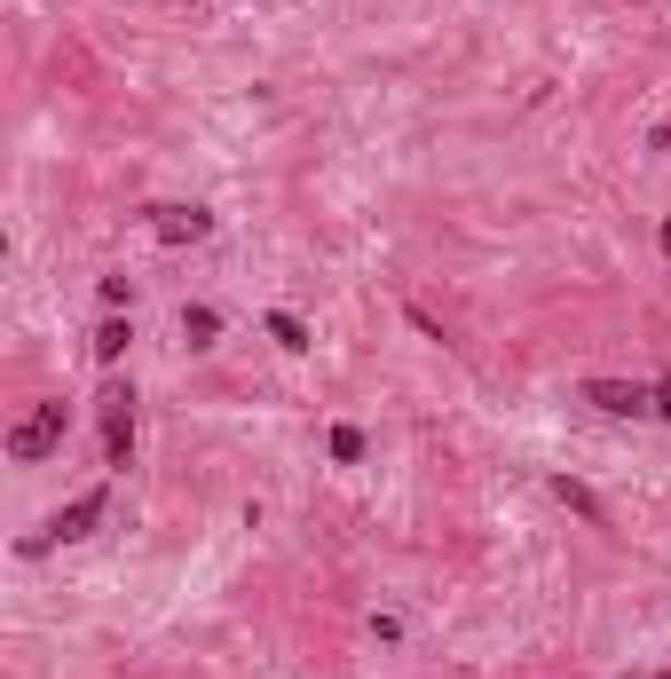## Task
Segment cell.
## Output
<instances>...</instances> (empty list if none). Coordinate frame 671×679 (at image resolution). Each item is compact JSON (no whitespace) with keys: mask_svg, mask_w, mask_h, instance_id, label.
Segmentation results:
<instances>
[{"mask_svg":"<svg viewBox=\"0 0 671 679\" xmlns=\"http://www.w3.org/2000/svg\"><path fill=\"white\" fill-rule=\"evenodd\" d=\"M56 443H63V403H40L32 419L9 427V458H16V466H40Z\"/></svg>","mask_w":671,"mask_h":679,"instance_id":"6da1fadb","label":"cell"},{"mask_svg":"<svg viewBox=\"0 0 671 679\" xmlns=\"http://www.w3.org/2000/svg\"><path fill=\"white\" fill-rule=\"evenodd\" d=\"M104 505H111V490H80L72 505H56V522H48V537L40 546H80V537L104 522Z\"/></svg>","mask_w":671,"mask_h":679,"instance_id":"7a4b0ae2","label":"cell"},{"mask_svg":"<svg viewBox=\"0 0 671 679\" xmlns=\"http://www.w3.org/2000/svg\"><path fill=\"white\" fill-rule=\"evenodd\" d=\"M104 458H111L119 474L134 466V395H127V388L104 395Z\"/></svg>","mask_w":671,"mask_h":679,"instance_id":"3957f363","label":"cell"},{"mask_svg":"<svg viewBox=\"0 0 671 679\" xmlns=\"http://www.w3.org/2000/svg\"><path fill=\"white\" fill-rule=\"evenodd\" d=\"M585 403L609 419H648L656 412V388H624V380H585Z\"/></svg>","mask_w":671,"mask_h":679,"instance_id":"277c9868","label":"cell"},{"mask_svg":"<svg viewBox=\"0 0 671 679\" xmlns=\"http://www.w3.org/2000/svg\"><path fill=\"white\" fill-rule=\"evenodd\" d=\"M151 229H158V246H197V237L214 229V214H197V206H151Z\"/></svg>","mask_w":671,"mask_h":679,"instance_id":"5b68a950","label":"cell"},{"mask_svg":"<svg viewBox=\"0 0 671 679\" xmlns=\"http://www.w3.org/2000/svg\"><path fill=\"white\" fill-rule=\"evenodd\" d=\"M268 340H277L285 356H309V348H316V340H309V324H300L292 309H268Z\"/></svg>","mask_w":671,"mask_h":679,"instance_id":"8992f818","label":"cell"},{"mask_svg":"<svg viewBox=\"0 0 671 679\" xmlns=\"http://www.w3.org/2000/svg\"><path fill=\"white\" fill-rule=\"evenodd\" d=\"M553 498L568 505V514H585V522H609V505H600L585 483H568V474H553Z\"/></svg>","mask_w":671,"mask_h":679,"instance_id":"52a82bcc","label":"cell"},{"mask_svg":"<svg viewBox=\"0 0 671 679\" xmlns=\"http://www.w3.org/2000/svg\"><path fill=\"white\" fill-rule=\"evenodd\" d=\"M127 340H134V324L127 317H104V324H95V364H119Z\"/></svg>","mask_w":671,"mask_h":679,"instance_id":"ba28073f","label":"cell"},{"mask_svg":"<svg viewBox=\"0 0 671 679\" xmlns=\"http://www.w3.org/2000/svg\"><path fill=\"white\" fill-rule=\"evenodd\" d=\"M214 332H221V317L206 309V300H197V309H182V340H190V348H214Z\"/></svg>","mask_w":671,"mask_h":679,"instance_id":"9c48e42d","label":"cell"},{"mask_svg":"<svg viewBox=\"0 0 671 679\" xmlns=\"http://www.w3.org/2000/svg\"><path fill=\"white\" fill-rule=\"evenodd\" d=\"M332 458L356 466V458H363V427H332Z\"/></svg>","mask_w":671,"mask_h":679,"instance_id":"30bf717a","label":"cell"},{"mask_svg":"<svg viewBox=\"0 0 671 679\" xmlns=\"http://www.w3.org/2000/svg\"><path fill=\"white\" fill-rule=\"evenodd\" d=\"M127 300H134V277H104V309H111V317L127 309Z\"/></svg>","mask_w":671,"mask_h":679,"instance_id":"8fae6325","label":"cell"},{"mask_svg":"<svg viewBox=\"0 0 671 679\" xmlns=\"http://www.w3.org/2000/svg\"><path fill=\"white\" fill-rule=\"evenodd\" d=\"M656 419H671V371L656 380Z\"/></svg>","mask_w":671,"mask_h":679,"instance_id":"7c38bea8","label":"cell"},{"mask_svg":"<svg viewBox=\"0 0 671 679\" xmlns=\"http://www.w3.org/2000/svg\"><path fill=\"white\" fill-rule=\"evenodd\" d=\"M656 246H663V261H671V222H663V229H656Z\"/></svg>","mask_w":671,"mask_h":679,"instance_id":"4fadbf2b","label":"cell"},{"mask_svg":"<svg viewBox=\"0 0 671 679\" xmlns=\"http://www.w3.org/2000/svg\"><path fill=\"white\" fill-rule=\"evenodd\" d=\"M656 151H671V127H656Z\"/></svg>","mask_w":671,"mask_h":679,"instance_id":"5bb4252c","label":"cell"}]
</instances>
